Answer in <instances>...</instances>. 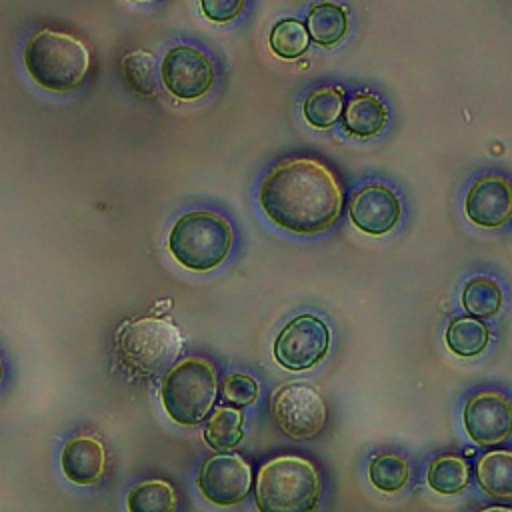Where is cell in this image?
Returning <instances> with one entry per match:
<instances>
[{
  "instance_id": "cell-1",
  "label": "cell",
  "mask_w": 512,
  "mask_h": 512,
  "mask_svg": "<svg viewBox=\"0 0 512 512\" xmlns=\"http://www.w3.org/2000/svg\"><path fill=\"white\" fill-rule=\"evenodd\" d=\"M266 216L296 234L326 230L342 208L334 172L314 158H292L274 166L260 186Z\"/></svg>"
},
{
  "instance_id": "cell-2",
  "label": "cell",
  "mask_w": 512,
  "mask_h": 512,
  "mask_svg": "<svg viewBox=\"0 0 512 512\" xmlns=\"http://www.w3.org/2000/svg\"><path fill=\"white\" fill-rule=\"evenodd\" d=\"M24 64L36 84L46 90L66 92L76 88L88 74V46L60 30L42 28L26 44Z\"/></svg>"
},
{
  "instance_id": "cell-3",
  "label": "cell",
  "mask_w": 512,
  "mask_h": 512,
  "mask_svg": "<svg viewBox=\"0 0 512 512\" xmlns=\"http://www.w3.org/2000/svg\"><path fill=\"white\" fill-rule=\"evenodd\" d=\"M320 478L308 460L282 456L260 468L256 480L258 512H314Z\"/></svg>"
},
{
  "instance_id": "cell-4",
  "label": "cell",
  "mask_w": 512,
  "mask_h": 512,
  "mask_svg": "<svg viewBox=\"0 0 512 512\" xmlns=\"http://www.w3.org/2000/svg\"><path fill=\"white\" fill-rule=\"evenodd\" d=\"M232 244L230 224L206 210L184 214L168 236V250L192 272H208L224 262Z\"/></svg>"
},
{
  "instance_id": "cell-5",
  "label": "cell",
  "mask_w": 512,
  "mask_h": 512,
  "mask_svg": "<svg viewBox=\"0 0 512 512\" xmlns=\"http://www.w3.org/2000/svg\"><path fill=\"white\" fill-rule=\"evenodd\" d=\"M216 374L210 362L186 358L174 364L162 382V404L166 414L182 424L192 426L206 418L216 400Z\"/></svg>"
},
{
  "instance_id": "cell-6",
  "label": "cell",
  "mask_w": 512,
  "mask_h": 512,
  "mask_svg": "<svg viewBox=\"0 0 512 512\" xmlns=\"http://www.w3.org/2000/svg\"><path fill=\"white\" fill-rule=\"evenodd\" d=\"M118 348L122 360L132 370L152 376L168 372L174 366L182 350V336L172 322L148 316L132 320L122 328Z\"/></svg>"
},
{
  "instance_id": "cell-7",
  "label": "cell",
  "mask_w": 512,
  "mask_h": 512,
  "mask_svg": "<svg viewBox=\"0 0 512 512\" xmlns=\"http://www.w3.org/2000/svg\"><path fill=\"white\" fill-rule=\"evenodd\" d=\"M278 428L294 440H310L324 430L326 406L320 392L304 382L280 386L270 400Z\"/></svg>"
},
{
  "instance_id": "cell-8",
  "label": "cell",
  "mask_w": 512,
  "mask_h": 512,
  "mask_svg": "<svg viewBox=\"0 0 512 512\" xmlns=\"http://www.w3.org/2000/svg\"><path fill=\"white\" fill-rule=\"evenodd\" d=\"M330 332L326 324L310 314L290 320L274 342L276 362L292 372L316 366L328 352Z\"/></svg>"
},
{
  "instance_id": "cell-9",
  "label": "cell",
  "mask_w": 512,
  "mask_h": 512,
  "mask_svg": "<svg viewBox=\"0 0 512 512\" xmlns=\"http://www.w3.org/2000/svg\"><path fill=\"white\" fill-rule=\"evenodd\" d=\"M214 80L212 62L190 46L170 48L162 60V82L180 100L204 96Z\"/></svg>"
},
{
  "instance_id": "cell-10",
  "label": "cell",
  "mask_w": 512,
  "mask_h": 512,
  "mask_svg": "<svg viewBox=\"0 0 512 512\" xmlns=\"http://www.w3.org/2000/svg\"><path fill=\"white\" fill-rule=\"evenodd\" d=\"M250 484V466L236 454H218L208 458L198 478L202 494L218 506H234L242 502Z\"/></svg>"
},
{
  "instance_id": "cell-11",
  "label": "cell",
  "mask_w": 512,
  "mask_h": 512,
  "mask_svg": "<svg viewBox=\"0 0 512 512\" xmlns=\"http://www.w3.org/2000/svg\"><path fill=\"white\" fill-rule=\"evenodd\" d=\"M468 436L480 446H494L508 438L512 428L510 404L502 394L480 392L464 408Z\"/></svg>"
},
{
  "instance_id": "cell-12",
  "label": "cell",
  "mask_w": 512,
  "mask_h": 512,
  "mask_svg": "<svg viewBox=\"0 0 512 512\" xmlns=\"http://www.w3.org/2000/svg\"><path fill=\"white\" fill-rule=\"evenodd\" d=\"M352 224L370 236L390 232L400 218V202L392 190L372 184L356 192L348 208Z\"/></svg>"
},
{
  "instance_id": "cell-13",
  "label": "cell",
  "mask_w": 512,
  "mask_h": 512,
  "mask_svg": "<svg viewBox=\"0 0 512 512\" xmlns=\"http://www.w3.org/2000/svg\"><path fill=\"white\" fill-rule=\"evenodd\" d=\"M512 208L510 184L502 176L488 174L472 184L466 196V216L482 228L502 226Z\"/></svg>"
},
{
  "instance_id": "cell-14",
  "label": "cell",
  "mask_w": 512,
  "mask_h": 512,
  "mask_svg": "<svg viewBox=\"0 0 512 512\" xmlns=\"http://www.w3.org/2000/svg\"><path fill=\"white\" fill-rule=\"evenodd\" d=\"M106 454L92 436H76L62 450V472L74 484H94L104 472Z\"/></svg>"
},
{
  "instance_id": "cell-15",
  "label": "cell",
  "mask_w": 512,
  "mask_h": 512,
  "mask_svg": "<svg viewBox=\"0 0 512 512\" xmlns=\"http://www.w3.org/2000/svg\"><path fill=\"white\" fill-rule=\"evenodd\" d=\"M120 74L124 84L142 98H152L160 88L158 64L152 52L148 50H132L120 60Z\"/></svg>"
},
{
  "instance_id": "cell-16",
  "label": "cell",
  "mask_w": 512,
  "mask_h": 512,
  "mask_svg": "<svg viewBox=\"0 0 512 512\" xmlns=\"http://www.w3.org/2000/svg\"><path fill=\"white\" fill-rule=\"evenodd\" d=\"M344 120L350 134L368 138L384 128L386 106L372 94H358L350 100L344 112Z\"/></svg>"
},
{
  "instance_id": "cell-17",
  "label": "cell",
  "mask_w": 512,
  "mask_h": 512,
  "mask_svg": "<svg viewBox=\"0 0 512 512\" xmlns=\"http://www.w3.org/2000/svg\"><path fill=\"white\" fill-rule=\"evenodd\" d=\"M346 28H348V20H346V14L340 6L330 4V2H322V4L312 6V10L308 14L306 32L320 46L330 48V46L338 44L344 38Z\"/></svg>"
},
{
  "instance_id": "cell-18",
  "label": "cell",
  "mask_w": 512,
  "mask_h": 512,
  "mask_svg": "<svg viewBox=\"0 0 512 512\" xmlns=\"http://www.w3.org/2000/svg\"><path fill=\"white\" fill-rule=\"evenodd\" d=\"M242 422H244L242 412H238L234 408H226V406L218 408L210 416V420L204 428L206 444L218 452L236 448L242 440Z\"/></svg>"
},
{
  "instance_id": "cell-19",
  "label": "cell",
  "mask_w": 512,
  "mask_h": 512,
  "mask_svg": "<svg viewBox=\"0 0 512 512\" xmlns=\"http://www.w3.org/2000/svg\"><path fill=\"white\" fill-rule=\"evenodd\" d=\"M478 484L492 496H512V456L510 452H488L478 462Z\"/></svg>"
},
{
  "instance_id": "cell-20",
  "label": "cell",
  "mask_w": 512,
  "mask_h": 512,
  "mask_svg": "<svg viewBox=\"0 0 512 512\" xmlns=\"http://www.w3.org/2000/svg\"><path fill=\"white\" fill-rule=\"evenodd\" d=\"M488 344V330L480 320L456 318L448 324L446 346L462 358L480 354Z\"/></svg>"
},
{
  "instance_id": "cell-21",
  "label": "cell",
  "mask_w": 512,
  "mask_h": 512,
  "mask_svg": "<svg viewBox=\"0 0 512 512\" xmlns=\"http://www.w3.org/2000/svg\"><path fill=\"white\" fill-rule=\"evenodd\" d=\"M126 506L128 512H174L176 494L164 480H146L128 492Z\"/></svg>"
},
{
  "instance_id": "cell-22",
  "label": "cell",
  "mask_w": 512,
  "mask_h": 512,
  "mask_svg": "<svg viewBox=\"0 0 512 512\" xmlns=\"http://www.w3.org/2000/svg\"><path fill=\"white\" fill-rule=\"evenodd\" d=\"M468 484V466L456 456H440L430 462L428 486L444 496L462 492Z\"/></svg>"
},
{
  "instance_id": "cell-23",
  "label": "cell",
  "mask_w": 512,
  "mask_h": 512,
  "mask_svg": "<svg viewBox=\"0 0 512 512\" xmlns=\"http://www.w3.org/2000/svg\"><path fill=\"white\" fill-rule=\"evenodd\" d=\"M462 306L476 318H490L502 306L500 286L490 278H472L462 290Z\"/></svg>"
},
{
  "instance_id": "cell-24",
  "label": "cell",
  "mask_w": 512,
  "mask_h": 512,
  "mask_svg": "<svg viewBox=\"0 0 512 512\" xmlns=\"http://www.w3.org/2000/svg\"><path fill=\"white\" fill-rule=\"evenodd\" d=\"M342 114V90L316 88L304 100V118L314 128H330Z\"/></svg>"
},
{
  "instance_id": "cell-25",
  "label": "cell",
  "mask_w": 512,
  "mask_h": 512,
  "mask_svg": "<svg viewBox=\"0 0 512 512\" xmlns=\"http://www.w3.org/2000/svg\"><path fill=\"white\" fill-rule=\"evenodd\" d=\"M270 48L276 56L286 60L302 56L308 48V32L304 24L292 18L280 20L270 32Z\"/></svg>"
},
{
  "instance_id": "cell-26",
  "label": "cell",
  "mask_w": 512,
  "mask_h": 512,
  "mask_svg": "<svg viewBox=\"0 0 512 512\" xmlns=\"http://www.w3.org/2000/svg\"><path fill=\"white\" fill-rule=\"evenodd\" d=\"M408 480V464L396 454H380L370 464V482L380 492H398Z\"/></svg>"
},
{
  "instance_id": "cell-27",
  "label": "cell",
  "mask_w": 512,
  "mask_h": 512,
  "mask_svg": "<svg viewBox=\"0 0 512 512\" xmlns=\"http://www.w3.org/2000/svg\"><path fill=\"white\" fill-rule=\"evenodd\" d=\"M222 400L234 406H248L258 398V384L250 376L232 374L220 386Z\"/></svg>"
},
{
  "instance_id": "cell-28",
  "label": "cell",
  "mask_w": 512,
  "mask_h": 512,
  "mask_svg": "<svg viewBox=\"0 0 512 512\" xmlns=\"http://www.w3.org/2000/svg\"><path fill=\"white\" fill-rule=\"evenodd\" d=\"M204 16L212 22H228L240 14L244 2L240 0H204L200 2Z\"/></svg>"
},
{
  "instance_id": "cell-29",
  "label": "cell",
  "mask_w": 512,
  "mask_h": 512,
  "mask_svg": "<svg viewBox=\"0 0 512 512\" xmlns=\"http://www.w3.org/2000/svg\"><path fill=\"white\" fill-rule=\"evenodd\" d=\"M482 512H510V508H500V506H494V508H486Z\"/></svg>"
},
{
  "instance_id": "cell-30",
  "label": "cell",
  "mask_w": 512,
  "mask_h": 512,
  "mask_svg": "<svg viewBox=\"0 0 512 512\" xmlns=\"http://www.w3.org/2000/svg\"><path fill=\"white\" fill-rule=\"evenodd\" d=\"M0 378H2V364H0Z\"/></svg>"
}]
</instances>
